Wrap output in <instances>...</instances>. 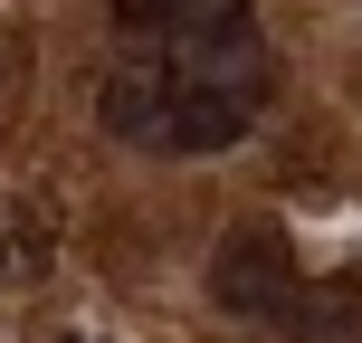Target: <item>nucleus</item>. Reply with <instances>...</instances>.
<instances>
[{
    "label": "nucleus",
    "mask_w": 362,
    "mask_h": 343,
    "mask_svg": "<svg viewBox=\"0 0 362 343\" xmlns=\"http://www.w3.org/2000/svg\"><path fill=\"white\" fill-rule=\"evenodd\" d=\"M248 95H257V29L238 10L191 38H144L134 67L105 86V124L153 153H219L248 134Z\"/></svg>",
    "instance_id": "nucleus-1"
},
{
    "label": "nucleus",
    "mask_w": 362,
    "mask_h": 343,
    "mask_svg": "<svg viewBox=\"0 0 362 343\" xmlns=\"http://www.w3.org/2000/svg\"><path fill=\"white\" fill-rule=\"evenodd\" d=\"M219 19H238V0H124L115 29H124V48H144V38H191V29H219Z\"/></svg>",
    "instance_id": "nucleus-2"
}]
</instances>
